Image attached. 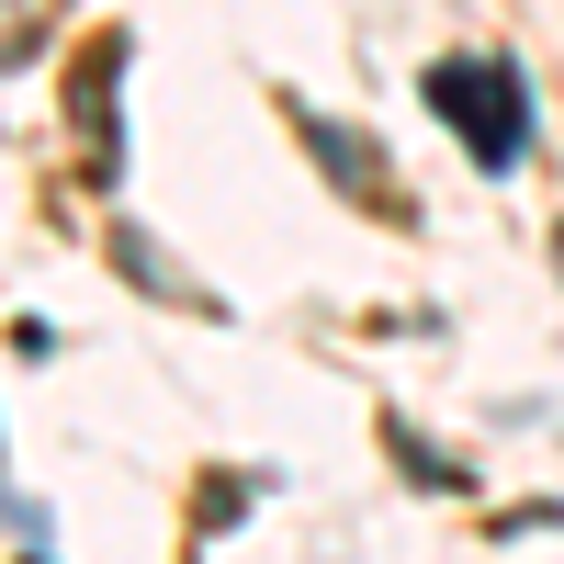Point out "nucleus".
I'll use <instances>...</instances> for the list:
<instances>
[{"label":"nucleus","instance_id":"obj_1","mask_svg":"<svg viewBox=\"0 0 564 564\" xmlns=\"http://www.w3.org/2000/svg\"><path fill=\"white\" fill-rule=\"evenodd\" d=\"M430 102L475 135L486 170H508V159L531 148V90H520V68H508V57H452V68H430Z\"/></svg>","mask_w":564,"mask_h":564}]
</instances>
